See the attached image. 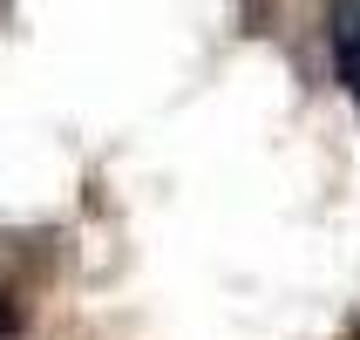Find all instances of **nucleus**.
I'll return each mask as SVG.
<instances>
[{"label": "nucleus", "instance_id": "obj_2", "mask_svg": "<svg viewBox=\"0 0 360 340\" xmlns=\"http://www.w3.org/2000/svg\"><path fill=\"white\" fill-rule=\"evenodd\" d=\"M0 334H7V306H0Z\"/></svg>", "mask_w": 360, "mask_h": 340}, {"label": "nucleus", "instance_id": "obj_1", "mask_svg": "<svg viewBox=\"0 0 360 340\" xmlns=\"http://www.w3.org/2000/svg\"><path fill=\"white\" fill-rule=\"evenodd\" d=\"M326 48L347 89H360V0H333L326 7Z\"/></svg>", "mask_w": 360, "mask_h": 340}]
</instances>
